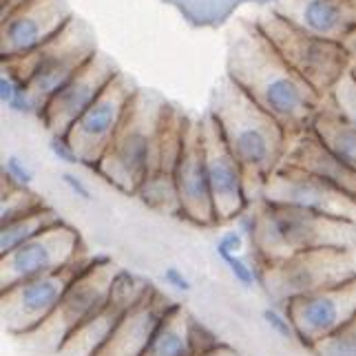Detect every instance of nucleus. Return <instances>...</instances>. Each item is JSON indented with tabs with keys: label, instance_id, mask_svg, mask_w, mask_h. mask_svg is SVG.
<instances>
[{
	"label": "nucleus",
	"instance_id": "nucleus-1",
	"mask_svg": "<svg viewBox=\"0 0 356 356\" xmlns=\"http://www.w3.org/2000/svg\"><path fill=\"white\" fill-rule=\"evenodd\" d=\"M226 78L290 135L310 129L325 100L281 58L254 20L239 22L230 33Z\"/></svg>",
	"mask_w": 356,
	"mask_h": 356
},
{
	"label": "nucleus",
	"instance_id": "nucleus-2",
	"mask_svg": "<svg viewBox=\"0 0 356 356\" xmlns=\"http://www.w3.org/2000/svg\"><path fill=\"white\" fill-rule=\"evenodd\" d=\"M208 115L248 175L252 200L259 202L264 181L284 164L290 133L228 78L215 89Z\"/></svg>",
	"mask_w": 356,
	"mask_h": 356
},
{
	"label": "nucleus",
	"instance_id": "nucleus-3",
	"mask_svg": "<svg viewBox=\"0 0 356 356\" xmlns=\"http://www.w3.org/2000/svg\"><path fill=\"white\" fill-rule=\"evenodd\" d=\"M259 228L252 241L257 261L273 266L308 250H354L356 222L325 217L292 206L257 202Z\"/></svg>",
	"mask_w": 356,
	"mask_h": 356
},
{
	"label": "nucleus",
	"instance_id": "nucleus-4",
	"mask_svg": "<svg viewBox=\"0 0 356 356\" xmlns=\"http://www.w3.org/2000/svg\"><path fill=\"white\" fill-rule=\"evenodd\" d=\"M164 102H153L138 91L127 122L93 173L113 188L135 195L157 170V135Z\"/></svg>",
	"mask_w": 356,
	"mask_h": 356
},
{
	"label": "nucleus",
	"instance_id": "nucleus-5",
	"mask_svg": "<svg viewBox=\"0 0 356 356\" xmlns=\"http://www.w3.org/2000/svg\"><path fill=\"white\" fill-rule=\"evenodd\" d=\"M254 24L281 54V58L318 95L327 97L334 84L350 71L352 54L346 44L303 31L288 18L277 14L275 9H270L266 16L254 18Z\"/></svg>",
	"mask_w": 356,
	"mask_h": 356
},
{
	"label": "nucleus",
	"instance_id": "nucleus-6",
	"mask_svg": "<svg viewBox=\"0 0 356 356\" xmlns=\"http://www.w3.org/2000/svg\"><path fill=\"white\" fill-rule=\"evenodd\" d=\"M93 31L80 18H73L56 38L29 58L3 63L27 82L29 91L44 108V104L76 76V73L95 56ZM42 113V111H40Z\"/></svg>",
	"mask_w": 356,
	"mask_h": 356
},
{
	"label": "nucleus",
	"instance_id": "nucleus-7",
	"mask_svg": "<svg viewBox=\"0 0 356 356\" xmlns=\"http://www.w3.org/2000/svg\"><path fill=\"white\" fill-rule=\"evenodd\" d=\"M350 279H356L352 250L325 248L299 252L279 264L264 266L261 288L266 290L270 303L286 308V303L292 299L346 284Z\"/></svg>",
	"mask_w": 356,
	"mask_h": 356
},
{
	"label": "nucleus",
	"instance_id": "nucleus-8",
	"mask_svg": "<svg viewBox=\"0 0 356 356\" xmlns=\"http://www.w3.org/2000/svg\"><path fill=\"white\" fill-rule=\"evenodd\" d=\"M115 266L108 257H91L82 273L73 279L63 303L49 321L35 330L29 337L38 348H47L58 354L60 346L76 327H80L91 316L100 314L108 305L111 294V279L115 275Z\"/></svg>",
	"mask_w": 356,
	"mask_h": 356
},
{
	"label": "nucleus",
	"instance_id": "nucleus-9",
	"mask_svg": "<svg viewBox=\"0 0 356 356\" xmlns=\"http://www.w3.org/2000/svg\"><path fill=\"white\" fill-rule=\"evenodd\" d=\"M91 257H82L58 273L22 281L7 290H0V316L3 327L14 337H31L54 316L73 284Z\"/></svg>",
	"mask_w": 356,
	"mask_h": 356
},
{
	"label": "nucleus",
	"instance_id": "nucleus-10",
	"mask_svg": "<svg viewBox=\"0 0 356 356\" xmlns=\"http://www.w3.org/2000/svg\"><path fill=\"white\" fill-rule=\"evenodd\" d=\"M138 91L140 89H135V84L120 71L100 97L69 129L65 138L78 153L82 166L95 170L97 162L104 157L122 124L127 122Z\"/></svg>",
	"mask_w": 356,
	"mask_h": 356
},
{
	"label": "nucleus",
	"instance_id": "nucleus-11",
	"mask_svg": "<svg viewBox=\"0 0 356 356\" xmlns=\"http://www.w3.org/2000/svg\"><path fill=\"white\" fill-rule=\"evenodd\" d=\"M82 257H87V252L78 230L63 222L42 232L40 237L22 243L20 248L0 254V290L58 273Z\"/></svg>",
	"mask_w": 356,
	"mask_h": 356
},
{
	"label": "nucleus",
	"instance_id": "nucleus-12",
	"mask_svg": "<svg viewBox=\"0 0 356 356\" xmlns=\"http://www.w3.org/2000/svg\"><path fill=\"white\" fill-rule=\"evenodd\" d=\"M259 202L292 206L325 217L356 222V200L334 188L308 170L292 164H281L261 186Z\"/></svg>",
	"mask_w": 356,
	"mask_h": 356
},
{
	"label": "nucleus",
	"instance_id": "nucleus-13",
	"mask_svg": "<svg viewBox=\"0 0 356 356\" xmlns=\"http://www.w3.org/2000/svg\"><path fill=\"white\" fill-rule=\"evenodd\" d=\"M76 18L67 0H27L0 22L3 63L29 58Z\"/></svg>",
	"mask_w": 356,
	"mask_h": 356
},
{
	"label": "nucleus",
	"instance_id": "nucleus-14",
	"mask_svg": "<svg viewBox=\"0 0 356 356\" xmlns=\"http://www.w3.org/2000/svg\"><path fill=\"white\" fill-rule=\"evenodd\" d=\"M284 310L297 330V341L312 350L356 316V279L303 294L288 301Z\"/></svg>",
	"mask_w": 356,
	"mask_h": 356
},
{
	"label": "nucleus",
	"instance_id": "nucleus-15",
	"mask_svg": "<svg viewBox=\"0 0 356 356\" xmlns=\"http://www.w3.org/2000/svg\"><path fill=\"white\" fill-rule=\"evenodd\" d=\"M202 135L217 224L235 222L241 213H245L252 204H257L250 193L248 175H245L243 166L237 162L235 155L230 153L215 120L208 113L202 118Z\"/></svg>",
	"mask_w": 356,
	"mask_h": 356
},
{
	"label": "nucleus",
	"instance_id": "nucleus-16",
	"mask_svg": "<svg viewBox=\"0 0 356 356\" xmlns=\"http://www.w3.org/2000/svg\"><path fill=\"white\" fill-rule=\"evenodd\" d=\"M175 184L184 219L197 226H217L211 177L202 135V120H186V135L175 164Z\"/></svg>",
	"mask_w": 356,
	"mask_h": 356
},
{
	"label": "nucleus",
	"instance_id": "nucleus-17",
	"mask_svg": "<svg viewBox=\"0 0 356 356\" xmlns=\"http://www.w3.org/2000/svg\"><path fill=\"white\" fill-rule=\"evenodd\" d=\"M118 67L104 54L97 51L76 76H73L51 100H49L40 113V122L49 135H67L76 120L100 97L118 76Z\"/></svg>",
	"mask_w": 356,
	"mask_h": 356
},
{
	"label": "nucleus",
	"instance_id": "nucleus-18",
	"mask_svg": "<svg viewBox=\"0 0 356 356\" xmlns=\"http://www.w3.org/2000/svg\"><path fill=\"white\" fill-rule=\"evenodd\" d=\"M275 11L303 31L343 44L356 29V0H279Z\"/></svg>",
	"mask_w": 356,
	"mask_h": 356
},
{
	"label": "nucleus",
	"instance_id": "nucleus-19",
	"mask_svg": "<svg viewBox=\"0 0 356 356\" xmlns=\"http://www.w3.org/2000/svg\"><path fill=\"white\" fill-rule=\"evenodd\" d=\"M175 305L177 301L155 290L151 297L122 314L111 341L106 343L100 356H142L155 330Z\"/></svg>",
	"mask_w": 356,
	"mask_h": 356
},
{
	"label": "nucleus",
	"instance_id": "nucleus-20",
	"mask_svg": "<svg viewBox=\"0 0 356 356\" xmlns=\"http://www.w3.org/2000/svg\"><path fill=\"white\" fill-rule=\"evenodd\" d=\"M284 162L308 170V173L321 177L323 181L332 184L334 188L346 193L348 197L356 200V170L330 151L312 129L290 135Z\"/></svg>",
	"mask_w": 356,
	"mask_h": 356
},
{
	"label": "nucleus",
	"instance_id": "nucleus-21",
	"mask_svg": "<svg viewBox=\"0 0 356 356\" xmlns=\"http://www.w3.org/2000/svg\"><path fill=\"white\" fill-rule=\"evenodd\" d=\"M124 310L115 308L108 303L106 308L91 316L89 321H84L80 327H76L67 337V341L60 346V356H100V352L106 348V343L111 341L115 327L120 323Z\"/></svg>",
	"mask_w": 356,
	"mask_h": 356
},
{
	"label": "nucleus",
	"instance_id": "nucleus-22",
	"mask_svg": "<svg viewBox=\"0 0 356 356\" xmlns=\"http://www.w3.org/2000/svg\"><path fill=\"white\" fill-rule=\"evenodd\" d=\"M310 129L318 135V140L330 151L337 157H341L350 168L356 170V127L339 111L330 97L323 100Z\"/></svg>",
	"mask_w": 356,
	"mask_h": 356
},
{
	"label": "nucleus",
	"instance_id": "nucleus-23",
	"mask_svg": "<svg viewBox=\"0 0 356 356\" xmlns=\"http://www.w3.org/2000/svg\"><path fill=\"white\" fill-rule=\"evenodd\" d=\"M191 314L177 303L155 330L142 356H197L191 341Z\"/></svg>",
	"mask_w": 356,
	"mask_h": 356
},
{
	"label": "nucleus",
	"instance_id": "nucleus-24",
	"mask_svg": "<svg viewBox=\"0 0 356 356\" xmlns=\"http://www.w3.org/2000/svg\"><path fill=\"white\" fill-rule=\"evenodd\" d=\"M65 219L60 217L54 208L42 206L38 211H33L24 217H18L14 222L0 226V254H7L11 250L20 248L22 243H27L35 237H40L42 232L63 224Z\"/></svg>",
	"mask_w": 356,
	"mask_h": 356
},
{
	"label": "nucleus",
	"instance_id": "nucleus-25",
	"mask_svg": "<svg viewBox=\"0 0 356 356\" xmlns=\"http://www.w3.org/2000/svg\"><path fill=\"white\" fill-rule=\"evenodd\" d=\"M135 197L157 213L177 215V217L181 215L177 184H175V175L170 173V170H155V173L142 184L140 191L135 193Z\"/></svg>",
	"mask_w": 356,
	"mask_h": 356
},
{
	"label": "nucleus",
	"instance_id": "nucleus-26",
	"mask_svg": "<svg viewBox=\"0 0 356 356\" xmlns=\"http://www.w3.org/2000/svg\"><path fill=\"white\" fill-rule=\"evenodd\" d=\"M157 288L149 279H142L140 275L129 273L124 268H118L111 279V294H108V303L115 305L120 310H131L133 305L142 303L146 297H151Z\"/></svg>",
	"mask_w": 356,
	"mask_h": 356
},
{
	"label": "nucleus",
	"instance_id": "nucleus-27",
	"mask_svg": "<svg viewBox=\"0 0 356 356\" xmlns=\"http://www.w3.org/2000/svg\"><path fill=\"white\" fill-rule=\"evenodd\" d=\"M0 102H3V106H7L9 111H14L18 115L40 118V111H42V106L29 91L27 82L5 67H3V76H0Z\"/></svg>",
	"mask_w": 356,
	"mask_h": 356
},
{
	"label": "nucleus",
	"instance_id": "nucleus-28",
	"mask_svg": "<svg viewBox=\"0 0 356 356\" xmlns=\"http://www.w3.org/2000/svg\"><path fill=\"white\" fill-rule=\"evenodd\" d=\"M47 206L40 195H35L31 188H11L3 186V204H0V226L14 222L18 217H24L38 208Z\"/></svg>",
	"mask_w": 356,
	"mask_h": 356
},
{
	"label": "nucleus",
	"instance_id": "nucleus-29",
	"mask_svg": "<svg viewBox=\"0 0 356 356\" xmlns=\"http://www.w3.org/2000/svg\"><path fill=\"white\" fill-rule=\"evenodd\" d=\"M312 356H356V316L310 350Z\"/></svg>",
	"mask_w": 356,
	"mask_h": 356
},
{
	"label": "nucleus",
	"instance_id": "nucleus-30",
	"mask_svg": "<svg viewBox=\"0 0 356 356\" xmlns=\"http://www.w3.org/2000/svg\"><path fill=\"white\" fill-rule=\"evenodd\" d=\"M219 259L224 261V266L228 268V273L232 275V279L245 290H252L259 286L261 288V279H264V266L257 261L250 264L248 259H243L241 254H219Z\"/></svg>",
	"mask_w": 356,
	"mask_h": 356
},
{
	"label": "nucleus",
	"instance_id": "nucleus-31",
	"mask_svg": "<svg viewBox=\"0 0 356 356\" xmlns=\"http://www.w3.org/2000/svg\"><path fill=\"white\" fill-rule=\"evenodd\" d=\"M327 97L334 102V106L339 108V111L356 127V76H352V73L348 71L346 76L334 84V89L330 91Z\"/></svg>",
	"mask_w": 356,
	"mask_h": 356
},
{
	"label": "nucleus",
	"instance_id": "nucleus-32",
	"mask_svg": "<svg viewBox=\"0 0 356 356\" xmlns=\"http://www.w3.org/2000/svg\"><path fill=\"white\" fill-rule=\"evenodd\" d=\"M33 170L18 155H9L3 162V186L11 188H31L33 186Z\"/></svg>",
	"mask_w": 356,
	"mask_h": 356
},
{
	"label": "nucleus",
	"instance_id": "nucleus-33",
	"mask_svg": "<svg viewBox=\"0 0 356 356\" xmlns=\"http://www.w3.org/2000/svg\"><path fill=\"white\" fill-rule=\"evenodd\" d=\"M264 321L266 325L273 330V332L281 339H286V341H297V330H294V323H292V318L288 316V312L284 308H279V305H266L264 312Z\"/></svg>",
	"mask_w": 356,
	"mask_h": 356
},
{
	"label": "nucleus",
	"instance_id": "nucleus-34",
	"mask_svg": "<svg viewBox=\"0 0 356 356\" xmlns=\"http://www.w3.org/2000/svg\"><path fill=\"white\" fill-rule=\"evenodd\" d=\"M188 327H191L193 350H195V354H197V356H202V354H206V352H211V350H215V348L222 346V341L217 339V334L211 332V330H208L204 323H200L195 316H191Z\"/></svg>",
	"mask_w": 356,
	"mask_h": 356
},
{
	"label": "nucleus",
	"instance_id": "nucleus-35",
	"mask_svg": "<svg viewBox=\"0 0 356 356\" xmlns=\"http://www.w3.org/2000/svg\"><path fill=\"white\" fill-rule=\"evenodd\" d=\"M49 151H51V155L58 159V162H63L67 166H82L78 153L73 151V146L69 144L65 135H51V140H49Z\"/></svg>",
	"mask_w": 356,
	"mask_h": 356
},
{
	"label": "nucleus",
	"instance_id": "nucleus-36",
	"mask_svg": "<svg viewBox=\"0 0 356 356\" xmlns=\"http://www.w3.org/2000/svg\"><path fill=\"white\" fill-rule=\"evenodd\" d=\"M245 243H250V241L245 239L237 228H230L219 237V241L215 245V252H217V257L219 254H241Z\"/></svg>",
	"mask_w": 356,
	"mask_h": 356
},
{
	"label": "nucleus",
	"instance_id": "nucleus-37",
	"mask_svg": "<svg viewBox=\"0 0 356 356\" xmlns=\"http://www.w3.org/2000/svg\"><path fill=\"white\" fill-rule=\"evenodd\" d=\"M162 279H164V284H166L170 290H175V292H179V294H191V292H193V281L186 277V273H181V270H179L177 266H168V268H164Z\"/></svg>",
	"mask_w": 356,
	"mask_h": 356
},
{
	"label": "nucleus",
	"instance_id": "nucleus-38",
	"mask_svg": "<svg viewBox=\"0 0 356 356\" xmlns=\"http://www.w3.org/2000/svg\"><path fill=\"white\" fill-rule=\"evenodd\" d=\"M63 181H65V186L76 195L78 200H82V202H93V195H91V188L84 184V179L82 177H78V175H73V173H65L63 175Z\"/></svg>",
	"mask_w": 356,
	"mask_h": 356
},
{
	"label": "nucleus",
	"instance_id": "nucleus-39",
	"mask_svg": "<svg viewBox=\"0 0 356 356\" xmlns=\"http://www.w3.org/2000/svg\"><path fill=\"white\" fill-rule=\"evenodd\" d=\"M24 3H27V0H0V18L9 16L11 11L18 9V7L24 5Z\"/></svg>",
	"mask_w": 356,
	"mask_h": 356
},
{
	"label": "nucleus",
	"instance_id": "nucleus-40",
	"mask_svg": "<svg viewBox=\"0 0 356 356\" xmlns=\"http://www.w3.org/2000/svg\"><path fill=\"white\" fill-rule=\"evenodd\" d=\"M202 356H241L237 350H232L230 346H226V343H222L219 348H215V350H211V352H206V354H202Z\"/></svg>",
	"mask_w": 356,
	"mask_h": 356
},
{
	"label": "nucleus",
	"instance_id": "nucleus-41",
	"mask_svg": "<svg viewBox=\"0 0 356 356\" xmlns=\"http://www.w3.org/2000/svg\"><path fill=\"white\" fill-rule=\"evenodd\" d=\"M350 73H352V76H356V49L352 51V65H350Z\"/></svg>",
	"mask_w": 356,
	"mask_h": 356
}]
</instances>
